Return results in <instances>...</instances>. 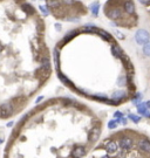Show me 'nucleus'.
I'll list each match as a JSON object with an SVG mask.
<instances>
[{"instance_id": "6e6552de", "label": "nucleus", "mask_w": 150, "mask_h": 158, "mask_svg": "<svg viewBox=\"0 0 150 158\" xmlns=\"http://www.w3.org/2000/svg\"><path fill=\"white\" fill-rule=\"evenodd\" d=\"M100 129L98 128H94L92 131H90V133H89V141L90 142H94V141H97L98 139V137H100Z\"/></svg>"}, {"instance_id": "f8f14e48", "label": "nucleus", "mask_w": 150, "mask_h": 158, "mask_svg": "<svg viewBox=\"0 0 150 158\" xmlns=\"http://www.w3.org/2000/svg\"><path fill=\"white\" fill-rule=\"evenodd\" d=\"M126 96V94H124L123 91H116L114 95H112V100H115V101H120L122 100L123 97Z\"/></svg>"}, {"instance_id": "f3484780", "label": "nucleus", "mask_w": 150, "mask_h": 158, "mask_svg": "<svg viewBox=\"0 0 150 158\" xmlns=\"http://www.w3.org/2000/svg\"><path fill=\"white\" fill-rule=\"evenodd\" d=\"M129 118L133 121V122H135V123H139L140 121H141V117H140V116H136V115H134V114H130V115H129Z\"/></svg>"}, {"instance_id": "4468645a", "label": "nucleus", "mask_w": 150, "mask_h": 158, "mask_svg": "<svg viewBox=\"0 0 150 158\" xmlns=\"http://www.w3.org/2000/svg\"><path fill=\"white\" fill-rule=\"evenodd\" d=\"M117 125H119V123H117V119L116 118L111 119V121H109V122H108V128L109 129H115V128H117Z\"/></svg>"}, {"instance_id": "a211bd4d", "label": "nucleus", "mask_w": 150, "mask_h": 158, "mask_svg": "<svg viewBox=\"0 0 150 158\" xmlns=\"http://www.w3.org/2000/svg\"><path fill=\"white\" fill-rule=\"evenodd\" d=\"M142 100V94L141 93H137L136 96H135V99H134V103L135 104H139V102H141Z\"/></svg>"}, {"instance_id": "9b49d317", "label": "nucleus", "mask_w": 150, "mask_h": 158, "mask_svg": "<svg viewBox=\"0 0 150 158\" xmlns=\"http://www.w3.org/2000/svg\"><path fill=\"white\" fill-rule=\"evenodd\" d=\"M46 5L47 7H58L60 6V1L59 0H46Z\"/></svg>"}, {"instance_id": "6ab92c4d", "label": "nucleus", "mask_w": 150, "mask_h": 158, "mask_svg": "<svg viewBox=\"0 0 150 158\" xmlns=\"http://www.w3.org/2000/svg\"><path fill=\"white\" fill-rule=\"evenodd\" d=\"M117 123H121V124H123V125H126L127 124V118L126 117H120L119 119H117Z\"/></svg>"}, {"instance_id": "f257e3e1", "label": "nucleus", "mask_w": 150, "mask_h": 158, "mask_svg": "<svg viewBox=\"0 0 150 158\" xmlns=\"http://www.w3.org/2000/svg\"><path fill=\"white\" fill-rule=\"evenodd\" d=\"M0 0V121L20 114L45 82L51 61L35 9L22 1L20 8H5Z\"/></svg>"}, {"instance_id": "20e7f679", "label": "nucleus", "mask_w": 150, "mask_h": 158, "mask_svg": "<svg viewBox=\"0 0 150 158\" xmlns=\"http://www.w3.org/2000/svg\"><path fill=\"white\" fill-rule=\"evenodd\" d=\"M106 151L110 155L115 153L117 151V143L115 141H109L107 144H106Z\"/></svg>"}, {"instance_id": "9d476101", "label": "nucleus", "mask_w": 150, "mask_h": 158, "mask_svg": "<svg viewBox=\"0 0 150 158\" xmlns=\"http://www.w3.org/2000/svg\"><path fill=\"white\" fill-rule=\"evenodd\" d=\"M124 7H126V11L128 12V13H134L135 12V6H134V3L131 1V0H127Z\"/></svg>"}, {"instance_id": "b1692460", "label": "nucleus", "mask_w": 150, "mask_h": 158, "mask_svg": "<svg viewBox=\"0 0 150 158\" xmlns=\"http://www.w3.org/2000/svg\"><path fill=\"white\" fill-rule=\"evenodd\" d=\"M98 158H109V157H108V156H100Z\"/></svg>"}, {"instance_id": "423d86ee", "label": "nucleus", "mask_w": 150, "mask_h": 158, "mask_svg": "<svg viewBox=\"0 0 150 158\" xmlns=\"http://www.w3.org/2000/svg\"><path fill=\"white\" fill-rule=\"evenodd\" d=\"M137 110H139V113L145 117H150V113L148 111V109L145 107V103H139L137 104Z\"/></svg>"}, {"instance_id": "dca6fc26", "label": "nucleus", "mask_w": 150, "mask_h": 158, "mask_svg": "<svg viewBox=\"0 0 150 158\" xmlns=\"http://www.w3.org/2000/svg\"><path fill=\"white\" fill-rule=\"evenodd\" d=\"M92 12L94 15H97V13H98V3L97 1L92 5Z\"/></svg>"}, {"instance_id": "4be33fe9", "label": "nucleus", "mask_w": 150, "mask_h": 158, "mask_svg": "<svg viewBox=\"0 0 150 158\" xmlns=\"http://www.w3.org/2000/svg\"><path fill=\"white\" fill-rule=\"evenodd\" d=\"M140 1H141L142 4H148V3L150 1V0H140Z\"/></svg>"}, {"instance_id": "0eeeda50", "label": "nucleus", "mask_w": 150, "mask_h": 158, "mask_svg": "<svg viewBox=\"0 0 150 158\" xmlns=\"http://www.w3.org/2000/svg\"><path fill=\"white\" fill-rule=\"evenodd\" d=\"M139 147H140V149H141L142 151H144V152H150V142H148L147 139L140 141Z\"/></svg>"}, {"instance_id": "ddd939ff", "label": "nucleus", "mask_w": 150, "mask_h": 158, "mask_svg": "<svg viewBox=\"0 0 150 158\" xmlns=\"http://www.w3.org/2000/svg\"><path fill=\"white\" fill-rule=\"evenodd\" d=\"M107 15L110 18V19H116L119 18L120 15V12L117 9H114V11H111V12H107Z\"/></svg>"}, {"instance_id": "2eb2a0df", "label": "nucleus", "mask_w": 150, "mask_h": 158, "mask_svg": "<svg viewBox=\"0 0 150 158\" xmlns=\"http://www.w3.org/2000/svg\"><path fill=\"white\" fill-rule=\"evenodd\" d=\"M143 53L147 55V56H150V42H147L143 47Z\"/></svg>"}, {"instance_id": "1a4fd4ad", "label": "nucleus", "mask_w": 150, "mask_h": 158, "mask_svg": "<svg viewBox=\"0 0 150 158\" xmlns=\"http://www.w3.org/2000/svg\"><path fill=\"white\" fill-rule=\"evenodd\" d=\"M111 53H112V55H115L116 57H122L124 54H123V52H122V49L119 47V46H112L111 47Z\"/></svg>"}, {"instance_id": "f03ea898", "label": "nucleus", "mask_w": 150, "mask_h": 158, "mask_svg": "<svg viewBox=\"0 0 150 158\" xmlns=\"http://www.w3.org/2000/svg\"><path fill=\"white\" fill-rule=\"evenodd\" d=\"M135 40L139 45H144L149 41V33L144 29H139L135 34Z\"/></svg>"}, {"instance_id": "5701e85b", "label": "nucleus", "mask_w": 150, "mask_h": 158, "mask_svg": "<svg viewBox=\"0 0 150 158\" xmlns=\"http://www.w3.org/2000/svg\"><path fill=\"white\" fill-rule=\"evenodd\" d=\"M145 107H147V109H150V101H148V102L145 103Z\"/></svg>"}, {"instance_id": "412c9836", "label": "nucleus", "mask_w": 150, "mask_h": 158, "mask_svg": "<svg viewBox=\"0 0 150 158\" xmlns=\"http://www.w3.org/2000/svg\"><path fill=\"white\" fill-rule=\"evenodd\" d=\"M123 116H124V115H123L121 111H116V113H115V115H114V117H115V118H120V117H123Z\"/></svg>"}, {"instance_id": "aec40b11", "label": "nucleus", "mask_w": 150, "mask_h": 158, "mask_svg": "<svg viewBox=\"0 0 150 158\" xmlns=\"http://www.w3.org/2000/svg\"><path fill=\"white\" fill-rule=\"evenodd\" d=\"M126 83H127V77L126 76L119 79V84H120V86H122V84H126Z\"/></svg>"}, {"instance_id": "7ed1b4c3", "label": "nucleus", "mask_w": 150, "mask_h": 158, "mask_svg": "<svg viewBox=\"0 0 150 158\" xmlns=\"http://www.w3.org/2000/svg\"><path fill=\"white\" fill-rule=\"evenodd\" d=\"M84 153H86V148L82 147V145H79V147H76L75 149H73L70 156H72L73 158H81Z\"/></svg>"}, {"instance_id": "39448f33", "label": "nucleus", "mask_w": 150, "mask_h": 158, "mask_svg": "<svg viewBox=\"0 0 150 158\" xmlns=\"http://www.w3.org/2000/svg\"><path fill=\"white\" fill-rule=\"evenodd\" d=\"M131 139L128 138V137H124L120 141V148L123 149V150H129L131 148Z\"/></svg>"}]
</instances>
